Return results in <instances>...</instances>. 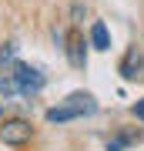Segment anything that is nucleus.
<instances>
[{"mask_svg": "<svg viewBox=\"0 0 144 151\" xmlns=\"http://www.w3.org/2000/svg\"><path fill=\"white\" fill-rule=\"evenodd\" d=\"M94 111H97V101H94V97L84 94V91H74L64 104H57V108L47 111V121H50V124H64V121L84 118V114H94Z\"/></svg>", "mask_w": 144, "mask_h": 151, "instance_id": "nucleus-1", "label": "nucleus"}, {"mask_svg": "<svg viewBox=\"0 0 144 151\" xmlns=\"http://www.w3.org/2000/svg\"><path fill=\"white\" fill-rule=\"evenodd\" d=\"M30 134H34V128L24 118L4 121V128H0V141H4V145H24V141H30Z\"/></svg>", "mask_w": 144, "mask_h": 151, "instance_id": "nucleus-3", "label": "nucleus"}, {"mask_svg": "<svg viewBox=\"0 0 144 151\" xmlns=\"http://www.w3.org/2000/svg\"><path fill=\"white\" fill-rule=\"evenodd\" d=\"M84 47H87V44H84V37H80V34H77V37H70V47H64L74 67H84V64H87V50H84Z\"/></svg>", "mask_w": 144, "mask_h": 151, "instance_id": "nucleus-4", "label": "nucleus"}, {"mask_svg": "<svg viewBox=\"0 0 144 151\" xmlns=\"http://www.w3.org/2000/svg\"><path fill=\"white\" fill-rule=\"evenodd\" d=\"M134 114H138V118L144 121V97H141V101H138V104H134Z\"/></svg>", "mask_w": 144, "mask_h": 151, "instance_id": "nucleus-8", "label": "nucleus"}, {"mask_svg": "<svg viewBox=\"0 0 144 151\" xmlns=\"http://www.w3.org/2000/svg\"><path fill=\"white\" fill-rule=\"evenodd\" d=\"M4 104H7V101H0V118H4Z\"/></svg>", "mask_w": 144, "mask_h": 151, "instance_id": "nucleus-10", "label": "nucleus"}, {"mask_svg": "<svg viewBox=\"0 0 144 151\" xmlns=\"http://www.w3.org/2000/svg\"><path fill=\"white\" fill-rule=\"evenodd\" d=\"M20 94V87H17V77H14V67H0V97H14Z\"/></svg>", "mask_w": 144, "mask_h": 151, "instance_id": "nucleus-6", "label": "nucleus"}, {"mask_svg": "<svg viewBox=\"0 0 144 151\" xmlns=\"http://www.w3.org/2000/svg\"><path fill=\"white\" fill-rule=\"evenodd\" d=\"M121 145L124 141H114V145H107V151H121Z\"/></svg>", "mask_w": 144, "mask_h": 151, "instance_id": "nucleus-9", "label": "nucleus"}, {"mask_svg": "<svg viewBox=\"0 0 144 151\" xmlns=\"http://www.w3.org/2000/svg\"><path fill=\"white\" fill-rule=\"evenodd\" d=\"M91 47L94 50H111V34H107V27L101 20L91 24Z\"/></svg>", "mask_w": 144, "mask_h": 151, "instance_id": "nucleus-5", "label": "nucleus"}, {"mask_svg": "<svg viewBox=\"0 0 144 151\" xmlns=\"http://www.w3.org/2000/svg\"><path fill=\"white\" fill-rule=\"evenodd\" d=\"M10 67H14V77H17L20 94H27V97H34L44 84H47V77H44L37 67H30V64H20V60H17V64H10Z\"/></svg>", "mask_w": 144, "mask_h": 151, "instance_id": "nucleus-2", "label": "nucleus"}, {"mask_svg": "<svg viewBox=\"0 0 144 151\" xmlns=\"http://www.w3.org/2000/svg\"><path fill=\"white\" fill-rule=\"evenodd\" d=\"M4 60H14V44H4V47H0V64H4Z\"/></svg>", "mask_w": 144, "mask_h": 151, "instance_id": "nucleus-7", "label": "nucleus"}]
</instances>
